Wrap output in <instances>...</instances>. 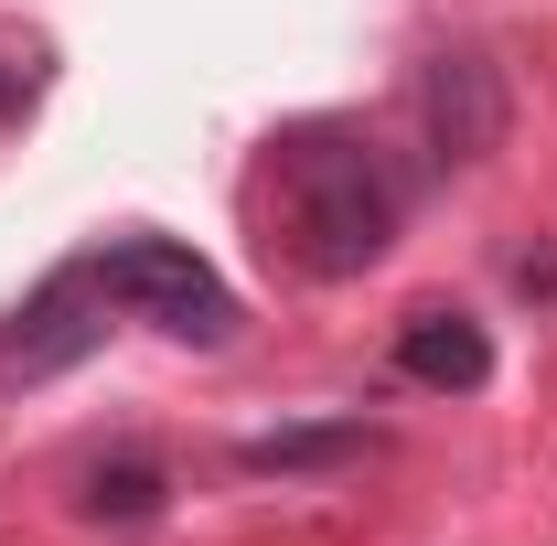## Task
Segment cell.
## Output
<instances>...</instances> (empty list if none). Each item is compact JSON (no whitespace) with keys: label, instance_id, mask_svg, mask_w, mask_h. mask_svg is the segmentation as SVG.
<instances>
[{"label":"cell","instance_id":"8992f818","mask_svg":"<svg viewBox=\"0 0 557 546\" xmlns=\"http://www.w3.org/2000/svg\"><path fill=\"white\" fill-rule=\"evenodd\" d=\"M375 450V429L364 418H322V429H269V439H247L236 461L258 482H300V472H344V461H364Z\"/></svg>","mask_w":557,"mask_h":546},{"label":"cell","instance_id":"3957f363","mask_svg":"<svg viewBox=\"0 0 557 546\" xmlns=\"http://www.w3.org/2000/svg\"><path fill=\"white\" fill-rule=\"evenodd\" d=\"M119 333V289L97 258H65L11 322H0V386H54L65 364H86L97 343Z\"/></svg>","mask_w":557,"mask_h":546},{"label":"cell","instance_id":"277c9868","mask_svg":"<svg viewBox=\"0 0 557 546\" xmlns=\"http://www.w3.org/2000/svg\"><path fill=\"white\" fill-rule=\"evenodd\" d=\"M418 119H429V150H440V161H483L493 139H504V75H493L483 54H429Z\"/></svg>","mask_w":557,"mask_h":546},{"label":"cell","instance_id":"6da1fadb","mask_svg":"<svg viewBox=\"0 0 557 546\" xmlns=\"http://www.w3.org/2000/svg\"><path fill=\"white\" fill-rule=\"evenodd\" d=\"M408 183L354 119H300L269 139V247L300 258V278H364L397 247Z\"/></svg>","mask_w":557,"mask_h":546},{"label":"cell","instance_id":"52a82bcc","mask_svg":"<svg viewBox=\"0 0 557 546\" xmlns=\"http://www.w3.org/2000/svg\"><path fill=\"white\" fill-rule=\"evenodd\" d=\"M161 493H172L161 461H150V450H119V461H86V493H75V504H86V525H119V536H129V525L161 514Z\"/></svg>","mask_w":557,"mask_h":546},{"label":"cell","instance_id":"ba28073f","mask_svg":"<svg viewBox=\"0 0 557 546\" xmlns=\"http://www.w3.org/2000/svg\"><path fill=\"white\" fill-rule=\"evenodd\" d=\"M33 86H44L33 54H0V119H22V108H33Z\"/></svg>","mask_w":557,"mask_h":546},{"label":"cell","instance_id":"7a4b0ae2","mask_svg":"<svg viewBox=\"0 0 557 546\" xmlns=\"http://www.w3.org/2000/svg\"><path fill=\"white\" fill-rule=\"evenodd\" d=\"M97 269H108V289H119V311L129 322H150V333L172 343H236V289L183 247V236H150V225H129V236H97L86 247Z\"/></svg>","mask_w":557,"mask_h":546},{"label":"cell","instance_id":"5b68a950","mask_svg":"<svg viewBox=\"0 0 557 546\" xmlns=\"http://www.w3.org/2000/svg\"><path fill=\"white\" fill-rule=\"evenodd\" d=\"M397 375H408V386H429V397H472V386L493 375V333L472 322V311L429 300V311H408V322H397Z\"/></svg>","mask_w":557,"mask_h":546}]
</instances>
